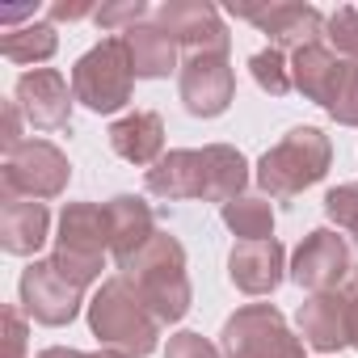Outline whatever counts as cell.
Returning a JSON list of instances; mask_svg holds the SVG:
<instances>
[{
  "label": "cell",
  "instance_id": "1",
  "mask_svg": "<svg viewBox=\"0 0 358 358\" xmlns=\"http://www.w3.org/2000/svg\"><path fill=\"white\" fill-rule=\"evenodd\" d=\"M122 278L135 287V295L152 308L160 324H177L190 312V278H186V249L173 232H156L135 257H127Z\"/></svg>",
  "mask_w": 358,
  "mask_h": 358
},
{
  "label": "cell",
  "instance_id": "2",
  "mask_svg": "<svg viewBox=\"0 0 358 358\" xmlns=\"http://www.w3.org/2000/svg\"><path fill=\"white\" fill-rule=\"evenodd\" d=\"M89 329L101 341L106 354L118 358H148L160 345V320L152 316V308L135 295V287L118 274L106 278L89 303Z\"/></svg>",
  "mask_w": 358,
  "mask_h": 358
},
{
  "label": "cell",
  "instance_id": "3",
  "mask_svg": "<svg viewBox=\"0 0 358 358\" xmlns=\"http://www.w3.org/2000/svg\"><path fill=\"white\" fill-rule=\"evenodd\" d=\"M333 148L329 135L316 127H291L274 148H266V156L257 160V186L266 199H295L308 186H316L329 173Z\"/></svg>",
  "mask_w": 358,
  "mask_h": 358
},
{
  "label": "cell",
  "instance_id": "4",
  "mask_svg": "<svg viewBox=\"0 0 358 358\" xmlns=\"http://www.w3.org/2000/svg\"><path fill=\"white\" fill-rule=\"evenodd\" d=\"M110 253V220L97 203H68L59 215V241H55V270L76 282L80 291L101 278V262Z\"/></svg>",
  "mask_w": 358,
  "mask_h": 358
},
{
  "label": "cell",
  "instance_id": "5",
  "mask_svg": "<svg viewBox=\"0 0 358 358\" xmlns=\"http://www.w3.org/2000/svg\"><path fill=\"white\" fill-rule=\"evenodd\" d=\"M131 89H135V72H131V59H127L122 38H101L72 68V93L93 114L122 110L131 101Z\"/></svg>",
  "mask_w": 358,
  "mask_h": 358
},
{
  "label": "cell",
  "instance_id": "6",
  "mask_svg": "<svg viewBox=\"0 0 358 358\" xmlns=\"http://www.w3.org/2000/svg\"><path fill=\"white\" fill-rule=\"evenodd\" d=\"M224 358H303V337H295L274 303H245L224 320Z\"/></svg>",
  "mask_w": 358,
  "mask_h": 358
},
{
  "label": "cell",
  "instance_id": "7",
  "mask_svg": "<svg viewBox=\"0 0 358 358\" xmlns=\"http://www.w3.org/2000/svg\"><path fill=\"white\" fill-rule=\"evenodd\" d=\"M68 156L47 139H22L17 148L5 152V164H0V186L9 199H59L68 190Z\"/></svg>",
  "mask_w": 358,
  "mask_h": 358
},
{
  "label": "cell",
  "instance_id": "8",
  "mask_svg": "<svg viewBox=\"0 0 358 358\" xmlns=\"http://www.w3.org/2000/svg\"><path fill=\"white\" fill-rule=\"evenodd\" d=\"M156 26L190 55H228V26L207 0H164L156 9Z\"/></svg>",
  "mask_w": 358,
  "mask_h": 358
},
{
  "label": "cell",
  "instance_id": "9",
  "mask_svg": "<svg viewBox=\"0 0 358 358\" xmlns=\"http://www.w3.org/2000/svg\"><path fill=\"white\" fill-rule=\"evenodd\" d=\"M177 97L194 118H220L236 97V72L228 55H186L177 72Z\"/></svg>",
  "mask_w": 358,
  "mask_h": 358
},
{
  "label": "cell",
  "instance_id": "10",
  "mask_svg": "<svg viewBox=\"0 0 358 358\" xmlns=\"http://www.w3.org/2000/svg\"><path fill=\"white\" fill-rule=\"evenodd\" d=\"M85 303V291L76 282H68L55 262H30L26 274H22V308L30 320L47 324V329H59V324H72L76 312Z\"/></svg>",
  "mask_w": 358,
  "mask_h": 358
},
{
  "label": "cell",
  "instance_id": "11",
  "mask_svg": "<svg viewBox=\"0 0 358 358\" xmlns=\"http://www.w3.org/2000/svg\"><path fill=\"white\" fill-rule=\"evenodd\" d=\"M236 17L253 22L270 47L278 51H299V47H312V43H324V13L312 9V5H291V0H278V5H232Z\"/></svg>",
  "mask_w": 358,
  "mask_h": 358
},
{
  "label": "cell",
  "instance_id": "12",
  "mask_svg": "<svg viewBox=\"0 0 358 358\" xmlns=\"http://www.w3.org/2000/svg\"><path fill=\"white\" fill-rule=\"evenodd\" d=\"M350 274V245L341 232L333 228H316L303 236V245L291 257V282H299L303 291L320 295V291H337Z\"/></svg>",
  "mask_w": 358,
  "mask_h": 358
},
{
  "label": "cell",
  "instance_id": "13",
  "mask_svg": "<svg viewBox=\"0 0 358 358\" xmlns=\"http://www.w3.org/2000/svg\"><path fill=\"white\" fill-rule=\"evenodd\" d=\"M13 101L22 106V114L30 118V127H38V131H64V127L72 122V101H76V93L68 89L64 72H55V68H34V72H26V76L17 80Z\"/></svg>",
  "mask_w": 358,
  "mask_h": 358
},
{
  "label": "cell",
  "instance_id": "14",
  "mask_svg": "<svg viewBox=\"0 0 358 358\" xmlns=\"http://www.w3.org/2000/svg\"><path fill=\"white\" fill-rule=\"evenodd\" d=\"M350 59H341L329 43H312V47H299L295 55H291V85H295V93H303L308 101H316V106H333L337 97H341V89H345V80H350Z\"/></svg>",
  "mask_w": 358,
  "mask_h": 358
},
{
  "label": "cell",
  "instance_id": "15",
  "mask_svg": "<svg viewBox=\"0 0 358 358\" xmlns=\"http://www.w3.org/2000/svg\"><path fill=\"white\" fill-rule=\"evenodd\" d=\"M282 262H287V253L274 236L270 241H236L228 253V278L245 295H274L282 282V270H287Z\"/></svg>",
  "mask_w": 358,
  "mask_h": 358
},
{
  "label": "cell",
  "instance_id": "16",
  "mask_svg": "<svg viewBox=\"0 0 358 358\" xmlns=\"http://www.w3.org/2000/svg\"><path fill=\"white\" fill-rule=\"evenodd\" d=\"M143 186L148 194L156 199H203L207 194V160H203V148H177V152H164L148 173H143Z\"/></svg>",
  "mask_w": 358,
  "mask_h": 358
},
{
  "label": "cell",
  "instance_id": "17",
  "mask_svg": "<svg viewBox=\"0 0 358 358\" xmlns=\"http://www.w3.org/2000/svg\"><path fill=\"white\" fill-rule=\"evenodd\" d=\"M295 324H299V337L320 350V354H333L341 345L354 341L350 333V308L341 299V291H320V295H308L295 312Z\"/></svg>",
  "mask_w": 358,
  "mask_h": 358
},
{
  "label": "cell",
  "instance_id": "18",
  "mask_svg": "<svg viewBox=\"0 0 358 358\" xmlns=\"http://www.w3.org/2000/svg\"><path fill=\"white\" fill-rule=\"evenodd\" d=\"M47 228H51V211L38 199H9L0 207V245L13 257H30L47 245Z\"/></svg>",
  "mask_w": 358,
  "mask_h": 358
},
{
  "label": "cell",
  "instance_id": "19",
  "mask_svg": "<svg viewBox=\"0 0 358 358\" xmlns=\"http://www.w3.org/2000/svg\"><path fill=\"white\" fill-rule=\"evenodd\" d=\"M106 220H110V253H114L118 266H122L127 257H135V253L160 232L152 207H148L143 199H135V194L110 199V203H106Z\"/></svg>",
  "mask_w": 358,
  "mask_h": 358
},
{
  "label": "cell",
  "instance_id": "20",
  "mask_svg": "<svg viewBox=\"0 0 358 358\" xmlns=\"http://www.w3.org/2000/svg\"><path fill=\"white\" fill-rule=\"evenodd\" d=\"M122 47H127L135 80H164L169 72H182V68H177V43L156 22H143V26L127 30Z\"/></svg>",
  "mask_w": 358,
  "mask_h": 358
},
{
  "label": "cell",
  "instance_id": "21",
  "mask_svg": "<svg viewBox=\"0 0 358 358\" xmlns=\"http://www.w3.org/2000/svg\"><path fill=\"white\" fill-rule=\"evenodd\" d=\"M110 148L131 164H156L164 156V118L152 110H135L110 127Z\"/></svg>",
  "mask_w": 358,
  "mask_h": 358
},
{
  "label": "cell",
  "instance_id": "22",
  "mask_svg": "<svg viewBox=\"0 0 358 358\" xmlns=\"http://www.w3.org/2000/svg\"><path fill=\"white\" fill-rule=\"evenodd\" d=\"M203 160H207V203H220V207H228L232 199H241L245 194V186H249V160L236 152V148H228V143H207L203 148Z\"/></svg>",
  "mask_w": 358,
  "mask_h": 358
},
{
  "label": "cell",
  "instance_id": "23",
  "mask_svg": "<svg viewBox=\"0 0 358 358\" xmlns=\"http://www.w3.org/2000/svg\"><path fill=\"white\" fill-rule=\"evenodd\" d=\"M55 47H59V34L51 22H30L17 30H5V38H0V55L9 64H47Z\"/></svg>",
  "mask_w": 358,
  "mask_h": 358
},
{
  "label": "cell",
  "instance_id": "24",
  "mask_svg": "<svg viewBox=\"0 0 358 358\" xmlns=\"http://www.w3.org/2000/svg\"><path fill=\"white\" fill-rule=\"evenodd\" d=\"M220 215L232 228V236H241V241H270L274 236V207L266 194H241L228 207H220Z\"/></svg>",
  "mask_w": 358,
  "mask_h": 358
},
{
  "label": "cell",
  "instance_id": "25",
  "mask_svg": "<svg viewBox=\"0 0 358 358\" xmlns=\"http://www.w3.org/2000/svg\"><path fill=\"white\" fill-rule=\"evenodd\" d=\"M249 72H253L257 89H266L270 97H287V93L295 89V85H291V59H287V51H278V47L257 51V55L249 59Z\"/></svg>",
  "mask_w": 358,
  "mask_h": 358
},
{
  "label": "cell",
  "instance_id": "26",
  "mask_svg": "<svg viewBox=\"0 0 358 358\" xmlns=\"http://www.w3.org/2000/svg\"><path fill=\"white\" fill-rule=\"evenodd\" d=\"M148 0H106V5L93 13V26L101 30V34H127V30H135V26H143L148 22Z\"/></svg>",
  "mask_w": 358,
  "mask_h": 358
},
{
  "label": "cell",
  "instance_id": "27",
  "mask_svg": "<svg viewBox=\"0 0 358 358\" xmlns=\"http://www.w3.org/2000/svg\"><path fill=\"white\" fill-rule=\"evenodd\" d=\"M324 43H329L341 59L358 64V9H354V5H341V9H333V13L324 17Z\"/></svg>",
  "mask_w": 358,
  "mask_h": 358
},
{
  "label": "cell",
  "instance_id": "28",
  "mask_svg": "<svg viewBox=\"0 0 358 358\" xmlns=\"http://www.w3.org/2000/svg\"><path fill=\"white\" fill-rule=\"evenodd\" d=\"M324 215L337 224V232L354 236V245H358V182H345V186L329 190L324 194Z\"/></svg>",
  "mask_w": 358,
  "mask_h": 358
},
{
  "label": "cell",
  "instance_id": "29",
  "mask_svg": "<svg viewBox=\"0 0 358 358\" xmlns=\"http://www.w3.org/2000/svg\"><path fill=\"white\" fill-rule=\"evenodd\" d=\"M164 358H224V350L211 345L203 333H177V337H169Z\"/></svg>",
  "mask_w": 358,
  "mask_h": 358
},
{
  "label": "cell",
  "instance_id": "30",
  "mask_svg": "<svg viewBox=\"0 0 358 358\" xmlns=\"http://www.w3.org/2000/svg\"><path fill=\"white\" fill-rule=\"evenodd\" d=\"M329 114L341 122V127H358V64L350 68V80H345V89H341V97L329 106Z\"/></svg>",
  "mask_w": 358,
  "mask_h": 358
},
{
  "label": "cell",
  "instance_id": "31",
  "mask_svg": "<svg viewBox=\"0 0 358 358\" xmlns=\"http://www.w3.org/2000/svg\"><path fill=\"white\" fill-rule=\"evenodd\" d=\"M5 358H26V320L17 308H5Z\"/></svg>",
  "mask_w": 358,
  "mask_h": 358
},
{
  "label": "cell",
  "instance_id": "32",
  "mask_svg": "<svg viewBox=\"0 0 358 358\" xmlns=\"http://www.w3.org/2000/svg\"><path fill=\"white\" fill-rule=\"evenodd\" d=\"M51 22H80V17H93L97 9L89 5V0H55V5H47Z\"/></svg>",
  "mask_w": 358,
  "mask_h": 358
},
{
  "label": "cell",
  "instance_id": "33",
  "mask_svg": "<svg viewBox=\"0 0 358 358\" xmlns=\"http://www.w3.org/2000/svg\"><path fill=\"white\" fill-rule=\"evenodd\" d=\"M341 299H345V308H350V333H354V350H358V266H350V274H345V282H341Z\"/></svg>",
  "mask_w": 358,
  "mask_h": 358
},
{
  "label": "cell",
  "instance_id": "34",
  "mask_svg": "<svg viewBox=\"0 0 358 358\" xmlns=\"http://www.w3.org/2000/svg\"><path fill=\"white\" fill-rule=\"evenodd\" d=\"M22 143V106L17 101H5V152Z\"/></svg>",
  "mask_w": 358,
  "mask_h": 358
},
{
  "label": "cell",
  "instance_id": "35",
  "mask_svg": "<svg viewBox=\"0 0 358 358\" xmlns=\"http://www.w3.org/2000/svg\"><path fill=\"white\" fill-rule=\"evenodd\" d=\"M38 358H118V354H85V350H68V345H51V350H43Z\"/></svg>",
  "mask_w": 358,
  "mask_h": 358
},
{
  "label": "cell",
  "instance_id": "36",
  "mask_svg": "<svg viewBox=\"0 0 358 358\" xmlns=\"http://www.w3.org/2000/svg\"><path fill=\"white\" fill-rule=\"evenodd\" d=\"M34 13H38V5H5V9H0V22H22V17H30L34 22Z\"/></svg>",
  "mask_w": 358,
  "mask_h": 358
}]
</instances>
